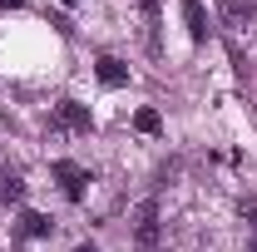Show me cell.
Wrapping results in <instances>:
<instances>
[{
  "instance_id": "7",
  "label": "cell",
  "mask_w": 257,
  "mask_h": 252,
  "mask_svg": "<svg viewBox=\"0 0 257 252\" xmlns=\"http://www.w3.org/2000/svg\"><path fill=\"white\" fill-rule=\"evenodd\" d=\"M218 10H223V25H232V30H237V25H247V20L257 15L252 0H218Z\"/></svg>"
},
{
  "instance_id": "9",
  "label": "cell",
  "mask_w": 257,
  "mask_h": 252,
  "mask_svg": "<svg viewBox=\"0 0 257 252\" xmlns=\"http://www.w3.org/2000/svg\"><path fill=\"white\" fill-rule=\"evenodd\" d=\"M0 198H5V203H20V198H25L20 173H0Z\"/></svg>"
},
{
  "instance_id": "14",
  "label": "cell",
  "mask_w": 257,
  "mask_h": 252,
  "mask_svg": "<svg viewBox=\"0 0 257 252\" xmlns=\"http://www.w3.org/2000/svg\"><path fill=\"white\" fill-rule=\"evenodd\" d=\"M247 252H257V237H252V242H247Z\"/></svg>"
},
{
  "instance_id": "13",
  "label": "cell",
  "mask_w": 257,
  "mask_h": 252,
  "mask_svg": "<svg viewBox=\"0 0 257 252\" xmlns=\"http://www.w3.org/2000/svg\"><path fill=\"white\" fill-rule=\"evenodd\" d=\"M74 252H99V247H89V242H79V247H74Z\"/></svg>"
},
{
  "instance_id": "3",
  "label": "cell",
  "mask_w": 257,
  "mask_h": 252,
  "mask_svg": "<svg viewBox=\"0 0 257 252\" xmlns=\"http://www.w3.org/2000/svg\"><path fill=\"white\" fill-rule=\"evenodd\" d=\"M55 178H60V188H64V198H69V203H79V198H84V183H89V173H84L79 163L60 158V163H55Z\"/></svg>"
},
{
  "instance_id": "1",
  "label": "cell",
  "mask_w": 257,
  "mask_h": 252,
  "mask_svg": "<svg viewBox=\"0 0 257 252\" xmlns=\"http://www.w3.org/2000/svg\"><path fill=\"white\" fill-rule=\"evenodd\" d=\"M50 129H74V134H89V129H94V119H89V109H84L79 99H60V109H55Z\"/></svg>"
},
{
  "instance_id": "2",
  "label": "cell",
  "mask_w": 257,
  "mask_h": 252,
  "mask_svg": "<svg viewBox=\"0 0 257 252\" xmlns=\"http://www.w3.org/2000/svg\"><path fill=\"white\" fill-rule=\"evenodd\" d=\"M134 237H139V247H159V203H139V213H134Z\"/></svg>"
},
{
  "instance_id": "8",
  "label": "cell",
  "mask_w": 257,
  "mask_h": 252,
  "mask_svg": "<svg viewBox=\"0 0 257 252\" xmlns=\"http://www.w3.org/2000/svg\"><path fill=\"white\" fill-rule=\"evenodd\" d=\"M20 237H50V218L45 213H25L20 218Z\"/></svg>"
},
{
  "instance_id": "5",
  "label": "cell",
  "mask_w": 257,
  "mask_h": 252,
  "mask_svg": "<svg viewBox=\"0 0 257 252\" xmlns=\"http://www.w3.org/2000/svg\"><path fill=\"white\" fill-rule=\"evenodd\" d=\"M99 84L104 89H119V84H128V69H124V60H114V55H99Z\"/></svg>"
},
{
  "instance_id": "4",
  "label": "cell",
  "mask_w": 257,
  "mask_h": 252,
  "mask_svg": "<svg viewBox=\"0 0 257 252\" xmlns=\"http://www.w3.org/2000/svg\"><path fill=\"white\" fill-rule=\"evenodd\" d=\"M178 10H183V25H188V35L203 45V40H208V15H203V0H178Z\"/></svg>"
},
{
  "instance_id": "15",
  "label": "cell",
  "mask_w": 257,
  "mask_h": 252,
  "mask_svg": "<svg viewBox=\"0 0 257 252\" xmlns=\"http://www.w3.org/2000/svg\"><path fill=\"white\" fill-rule=\"evenodd\" d=\"M64 5H79V0H64Z\"/></svg>"
},
{
  "instance_id": "11",
  "label": "cell",
  "mask_w": 257,
  "mask_h": 252,
  "mask_svg": "<svg viewBox=\"0 0 257 252\" xmlns=\"http://www.w3.org/2000/svg\"><path fill=\"white\" fill-rule=\"evenodd\" d=\"M242 222H252V227H257V198H247V203H242Z\"/></svg>"
},
{
  "instance_id": "10",
  "label": "cell",
  "mask_w": 257,
  "mask_h": 252,
  "mask_svg": "<svg viewBox=\"0 0 257 252\" xmlns=\"http://www.w3.org/2000/svg\"><path fill=\"white\" fill-rule=\"evenodd\" d=\"M134 129H139V134H159V129H163L159 109H139V114H134Z\"/></svg>"
},
{
  "instance_id": "12",
  "label": "cell",
  "mask_w": 257,
  "mask_h": 252,
  "mask_svg": "<svg viewBox=\"0 0 257 252\" xmlns=\"http://www.w3.org/2000/svg\"><path fill=\"white\" fill-rule=\"evenodd\" d=\"M0 5H10V10H20V5H25V0H0Z\"/></svg>"
},
{
  "instance_id": "6",
  "label": "cell",
  "mask_w": 257,
  "mask_h": 252,
  "mask_svg": "<svg viewBox=\"0 0 257 252\" xmlns=\"http://www.w3.org/2000/svg\"><path fill=\"white\" fill-rule=\"evenodd\" d=\"M139 10H144V35H149V50L159 55V50H163V40H159V25H163L159 0H139Z\"/></svg>"
}]
</instances>
